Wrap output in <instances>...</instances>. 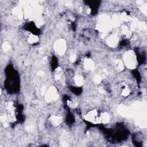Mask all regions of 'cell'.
<instances>
[{
  "mask_svg": "<svg viewBox=\"0 0 147 147\" xmlns=\"http://www.w3.org/2000/svg\"><path fill=\"white\" fill-rule=\"evenodd\" d=\"M124 60L125 64L130 69H133L136 65V58L134 52L132 51L127 52L124 56Z\"/></svg>",
  "mask_w": 147,
  "mask_h": 147,
  "instance_id": "6da1fadb",
  "label": "cell"
},
{
  "mask_svg": "<svg viewBox=\"0 0 147 147\" xmlns=\"http://www.w3.org/2000/svg\"><path fill=\"white\" fill-rule=\"evenodd\" d=\"M54 49L58 55H62L64 54L66 50V44L65 41L62 39L56 41L54 45Z\"/></svg>",
  "mask_w": 147,
  "mask_h": 147,
  "instance_id": "7a4b0ae2",
  "label": "cell"
},
{
  "mask_svg": "<svg viewBox=\"0 0 147 147\" xmlns=\"http://www.w3.org/2000/svg\"><path fill=\"white\" fill-rule=\"evenodd\" d=\"M58 98V95L57 94L56 89L52 87L49 89L45 93V101L50 102L52 101H56Z\"/></svg>",
  "mask_w": 147,
  "mask_h": 147,
  "instance_id": "3957f363",
  "label": "cell"
},
{
  "mask_svg": "<svg viewBox=\"0 0 147 147\" xmlns=\"http://www.w3.org/2000/svg\"><path fill=\"white\" fill-rule=\"evenodd\" d=\"M85 118L86 120L93 122L94 123H100V118H97V112L96 110H93L90 112L86 115Z\"/></svg>",
  "mask_w": 147,
  "mask_h": 147,
  "instance_id": "277c9868",
  "label": "cell"
},
{
  "mask_svg": "<svg viewBox=\"0 0 147 147\" xmlns=\"http://www.w3.org/2000/svg\"><path fill=\"white\" fill-rule=\"evenodd\" d=\"M106 43L109 47H114L117 46L118 43V37L116 35H112L107 39Z\"/></svg>",
  "mask_w": 147,
  "mask_h": 147,
  "instance_id": "5b68a950",
  "label": "cell"
},
{
  "mask_svg": "<svg viewBox=\"0 0 147 147\" xmlns=\"http://www.w3.org/2000/svg\"><path fill=\"white\" fill-rule=\"evenodd\" d=\"M84 68L87 70H93L94 68V63L92 60L90 59H86L84 60Z\"/></svg>",
  "mask_w": 147,
  "mask_h": 147,
  "instance_id": "8992f818",
  "label": "cell"
},
{
  "mask_svg": "<svg viewBox=\"0 0 147 147\" xmlns=\"http://www.w3.org/2000/svg\"><path fill=\"white\" fill-rule=\"evenodd\" d=\"M50 121L53 125L58 126L61 123L62 119L60 117L57 116H52L50 118Z\"/></svg>",
  "mask_w": 147,
  "mask_h": 147,
  "instance_id": "52a82bcc",
  "label": "cell"
},
{
  "mask_svg": "<svg viewBox=\"0 0 147 147\" xmlns=\"http://www.w3.org/2000/svg\"><path fill=\"white\" fill-rule=\"evenodd\" d=\"M110 116L106 113H104L102 114V115L101 116L100 120L101 122H102L104 124H106L107 122H109L110 121Z\"/></svg>",
  "mask_w": 147,
  "mask_h": 147,
  "instance_id": "ba28073f",
  "label": "cell"
},
{
  "mask_svg": "<svg viewBox=\"0 0 147 147\" xmlns=\"http://www.w3.org/2000/svg\"><path fill=\"white\" fill-rule=\"evenodd\" d=\"M75 83H76V84L78 86H81L83 84V78L82 76L80 75H77L75 76L74 78Z\"/></svg>",
  "mask_w": 147,
  "mask_h": 147,
  "instance_id": "9c48e42d",
  "label": "cell"
},
{
  "mask_svg": "<svg viewBox=\"0 0 147 147\" xmlns=\"http://www.w3.org/2000/svg\"><path fill=\"white\" fill-rule=\"evenodd\" d=\"M116 68L118 71H121L124 70V63L121 60H117V61L116 62Z\"/></svg>",
  "mask_w": 147,
  "mask_h": 147,
  "instance_id": "30bf717a",
  "label": "cell"
},
{
  "mask_svg": "<svg viewBox=\"0 0 147 147\" xmlns=\"http://www.w3.org/2000/svg\"><path fill=\"white\" fill-rule=\"evenodd\" d=\"M39 40L38 37L36 36L31 35L28 37V42L30 44H34L37 43Z\"/></svg>",
  "mask_w": 147,
  "mask_h": 147,
  "instance_id": "8fae6325",
  "label": "cell"
},
{
  "mask_svg": "<svg viewBox=\"0 0 147 147\" xmlns=\"http://www.w3.org/2000/svg\"><path fill=\"white\" fill-rule=\"evenodd\" d=\"M93 81L95 84H99L102 81V76L96 75L95 77L93 78Z\"/></svg>",
  "mask_w": 147,
  "mask_h": 147,
  "instance_id": "7c38bea8",
  "label": "cell"
},
{
  "mask_svg": "<svg viewBox=\"0 0 147 147\" xmlns=\"http://www.w3.org/2000/svg\"><path fill=\"white\" fill-rule=\"evenodd\" d=\"M6 109H8V110L10 111V112H13L14 109L13 104L11 102H8L7 104H6Z\"/></svg>",
  "mask_w": 147,
  "mask_h": 147,
  "instance_id": "4fadbf2b",
  "label": "cell"
},
{
  "mask_svg": "<svg viewBox=\"0 0 147 147\" xmlns=\"http://www.w3.org/2000/svg\"><path fill=\"white\" fill-rule=\"evenodd\" d=\"M10 46L9 44L7 43V42H5L2 45V50L4 51L5 52H7L8 51L10 50Z\"/></svg>",
  "mask_w": 147,
  "mask_h": 147,
  "instance_id": "5bb4252c",
  "label": "cell"
},
{
  "mask_svg": "<svg viewBox=\"0 0 147 147\" xmlns=\"http://www.w3.org/2000/svg\"><path fill=\"white\" fill-rule=\"evenodd\" d=\"M130 90L128 87H125L122 92V95L124 97H127V96L129 95Z\"/></svg>",
  "mask_w": 147,
  "mask_h": 147,
  "instance_id": "9a60e30c",
  "label": "cell"
},
{
  "mask_svg": "<svg viewBox=\"0 0 147 147\" xmlns=\"http://www.w3.org/2000/svg\"><path fill=\"white\" fill-rule=\"evenodd\" d=\"M69 59H70V61L72 62V63H74V62H75L76 59V55L75 54V53H71Z\"/></svg>",
  "mask_w": 147,
  "mask_h": 147,
  "instance_id": "2e32d148",
  "label": "cell"
},
{
  "mask_svg": "<svg viewBox=\"0 0 147 147\" xmlns=\"http://www.w3.org/2000/svg\"><path fill=\"white\" fill-rule=\"evenodd\" d=\"M8 119V117L5 115H2L1 116V122H3V123L6 122Z\"/></svg>",
  "mask_w": 147,
  "mask_h": 147,
  "instance_id": "e0dca14e",
  "label": "cell"
},
{
  "mask_svg": "<svg viewBox=\"0 0 147 147\" xmlns=\"http://www.w3.org/2000/svg\"><path fill=\"white\" fill-rule=\"evenodd\" d=\"M98 91H99V93H101V94H104V93H105V90L102 87H99V89H98Z\"/></svg>",
  "mask_w": 147,
  "mask_h": 147,
  "instance_id": "ac0fdd59",
  "label": "cell"
},
{
  "mask_svg": "<svg viewBox=\"0 0 147 147\" xmlns=\"http://www.w3.org/2000/svg\"><path fill=\"white\" fill-rule=\"evenodd\" d=\"M27 129V130H28V132L32 131V130H33V126H32V125L28 126Z\"/></svg>",
  "mask_w": 147,
  "mask_h": 147,
  "instance_id": "d6986e66",
  "label": "cell"
},
{
  "mask_svg": "<svg viewBox=\"0 0 147 147\" xmlns=\"http://www.w3.org/2000/svg\"><path fill=\"white\" fill-rule=\"evenodd\" d=\"M41 93L42 94H45L46 93V89L45 87H43L41 89Z\"/></svg>",
  "mask_w": 147,
  "mask_h": 147,
  "instance_id": "ffe728a7",
  "label": "cell"
},
{
  "mask_svg": "<svg viewBox=\"0 0 147 147\" xmlns=\"http://www.w3.org/2000/svg\"><path fill=\"white\" fill-rule=\"evenodd\" d=\"M37 75H38L40 76H43L44 75V72L43 71H40L38 73H37Z\"/></svg>",
  "mask_w": 147,
  "mask_h": 147,
  "instance_id": "44dd1931",
  "label": "cell"
}]
</instances>
